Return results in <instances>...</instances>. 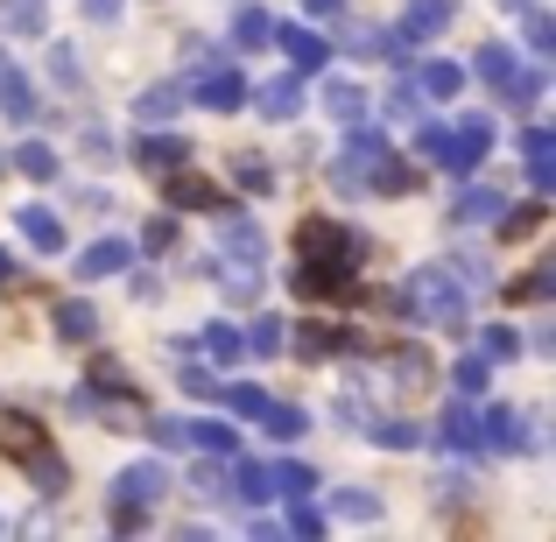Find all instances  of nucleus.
I'll return each mask as SVG.
<instances>
[{"mask_svg":"<svg viewBox=\"0 0 556 542\" xmlns=\"http://www.w3.org/2000/svg\"><path fill=\"white\" fill-rule=\"evenodd\" d=\"M268 42H282V50H289V64H296V71H317V64H325V36H317V28H303V22H275V36Z\"/></svg>","mask_w":556,"mask_h":542,"instance_id":"obj_11","label":"nucleus"},{"mask_svg":"<svg viewBox=\"0 0 556 542\" xmlns=\"http://www.w3.org/2000/svg\"><path fill=\"white\" fill-rule=\"evenodd\" d=\"M85 14L92 22H121V0H85Z\"/></svg>","mask_w":556,"mask_h":542,"instance_id":"obj_60","label":"nucleus"},{"mask_svg":"<svg viewBox=\"0 0 556 542\" xmlns=\"http://www.w3.org/2000/svg\"><path fill=\"white\" fill-rule=\"evenodd\" d=\"M303 14H345V0H303Z\"/></svg>","mask_w":556,"mask_h":542,"instance_id":"obj_61","label":"nucleus"},{"mask_svg":"<svg viewBox=\"0 0 556 542\" xmlns=\"http://www.w3.org/2000/svg\"><path fill=\"white\" fill-rule=\"evenodd\" d=\"M92 388H106L113 402H121V394H135V388H127V366H121V360H99V366H92Z\"/></svg>","mask_w":556,"mask_h":542,"instance_id":"obj_49","label":"nucleus"},{"mask_svg":"<svg viewBox=\"0 0 556 542\" xmlns=\"http://www.w3.org/2000/svg\"><path fill=\"white\" fill-rule=\"evenodd\" d=\"M226 501H240V507H261V501H275V493H268V465H247V458H232V472H226Z\"/></svg>","mask_w":556,"mask_h":542,"instance_id":"obj_17","label":"nucleus"},{"mask_svg":"<svg viewBox=\"0 0 556 542\" xmlns=\"http://www.w3.org/2000/svg\"><path fill=\"white\" fill-rule=\"evenodd\" d=\"M493 226H501V240H529V232L543 226V204H515V212H501Z\"/></svg>","mask_w":556,"mask_h":542,"instance_id":"obj_44","label":"nucleus"},{"mask_svg":"<svg viewBox=\"0 0 556 542\" xmlns=\"http://www.w3.org/2000/svg\"><path fill=\"white\" fill-rule=\"evenodd\" d=\"M212 212H218V204H212ZM218 247H226L232 261H261V254H268L261 226H254V218H240V212H218Z\"/></svg>","mask_w":556,"mask_h":542,"instance_id":"obj_10","label":"nucleus"},{"mask_svg":"<svg viewBox=\"0 0 556 542\" xmlns=\"http://www.w3.org/2000/svg\"><path fill=\"white\" fill-rule=\"evenodd\" d=\"M0 113H8L14 127H28V121L42 113V106H36V85H28L14 64H0Z\"/></svg>","mask_w":556,"mask_h":542,"instance_id":"obj_15","label":"nucleus"},{"mask_svg":"<svg viewBox=\"0 0 556 542\" xmlns=\"http://www.w3.org/2000/svg\"><path fill=\"white\" fill-rule=\"evenodd\" d=\"M501 8H515V14H521V8H529V0H501Z\"/></svg>","mask_w":556,"mask_h":542,"instance_id":"obj_63","label":"nucleus"},{"mask_svg":"<svg viewBox=\"0 0 556 542\" xmlns=\"http://www.w3.org/2000/svg\"><path fill=\"white\" fill-rule=\"evenodd\" d=\"M177 106H184V85H177V78L149 85V92L135 99V113H141V121H149V127H155V121H169V113H177Z\"/></svg>","mask_w":556,"mask_h":542,"instance_id":"obj_30","label":"nucleus"},{"mask_svg":"<svg viewBox=\"0 0 556 542\" xmlns=\"http://www.w3.org/2000/svg\"><path fill=\"white\" fill-rule=\"evenodd\" d=\"M22 465H28V479H36L42 493H64V487H71V465L50 458V451H22Z\"/></svg>","mask_w":556,"mask_h":542,"instance_id":"obj_31","label":"nucleus"},{"mask_svg":"<svg viewBox=\"0 0 556 542\" xmlns=\"http://www.w3.org/2000/svg\"><path fill=\"white\" fill-rule=\"evenodd\" d=\"M141 240H149L155 254H163V247H177V218H169V212H155V218H149V232H141Z\"/></svg>","mask_w":556,"mask_h":542,"instance_id":"obj_54","label":"nucleus"},{"mask_svg":"<svg viewBox=\"0 0 556 542\" xmlns=\"http://www.w3.org/2000/svg\"><path fill=\"white\" fill-rule=\"evenodd\" d=\"M486 141H493V121H465L458 135H444V155H437V163H444L451 177H472L479 155H486Z\"/></svg>","mask_w":556,"mask_h":542,"instance_id":"obj_7","label":"nucleus"},{"mask_svg":"<svg viewBox=\"0 0 556 542\" xmlns=\"http://www.w3.org/2000/svg\"><path fill=\"white\" fill-rule=\"evenodd\" d=\"M268 36H275L268 8H240V14H232V50H268Z\"/></svg>","mask_w":556,"mask_h":542,"instance_id":"obj_25","label":"nucleus"},{"mask_svg":"<svg viewBox=\"0 0 556 542\" xmlns=\"http://www.w3.org/2000/svg\"><path fill=\"white\" fill-rule=\"evenodd\" d=\"M254 106L268 113V121H296V113H303V85L282 71V78H268V85L254 92Z\"/></svg>","mask_w":556,"mask_h":542,"instance_id":"obj_18","label":"nucleus"},{"mask_svg":"<svg viewBox=\"0 0 556 542\" xmlns=\"http://www.w3.org/2000/svg\"><path fill=\"white\" fill-rule=\"evenodd\" d=\"M543 92H549V78H543V71H515V78L501 85V99H507V106H535Z\"/></svg>","mask_w":556,"mask_h":542,"instance_id":"obj_41","label":"nucleus"},{"mask_svg":"<svg viewBox=\"0 0 556 542\" xmlns=\"http://www.w3.org/2000/svg\"><path fill=\"white\" fill-rule=\"evenodd\" d=\"M521 14H529V50H535V56H549V50H556V22H549L543 8H521Z\"/></svg>","mask_w":556,"mask_h":542,"instance_id":"obj_48","label":"nucleus"},{"mask_svg":"<svg viewBox=\"0 0 556 542\" xmlns=\"http://www.w3.org/2000/svg\"><path fill=\"white\" fill-rule=\"evenodd\" d=\"M212 388H218V380L204 374V366H184V394H198V402H212Z\"/></svg>","mask_w":556,"mask_h":542,"instance_id":"obj_57","label":"nucleus"},{"mask_svg":"<svg viewBox=\"0 0 556 542\" xmlns=\"http://www.w3.org/2000/svg\"><path fill=\"white\" fill-rule=\"evenodd\" d=\"M0 282H14V254H8V247H0Z\"/></svg>","mask_w":556,"mask_h":542,"instance_id":"obj_62","label":"nucleus"},{"mask_svg":"<svg viewBox=\"0 0 556 542\" xmlns=\"http://www.w3.org/2000/svg\"><path fill=\"white\" fill-rule=\"evenodd\" d=\"M135 163L149 169V177H169V169L190 163V141H184V135H149V141L135 149Z\"/></svg>","mask_w":556,"mask_h":542,"instance_id":"obj_14","label":"nucleus"},{"mask_svg":"<svg viewBox=\"0 0 556 542\" xmlns=\"http://www.w3.org/2000/svg\"><path fill=\"white\" fill-rule=\"evenodd\" d=\"M388 155V135H374V127H359L353 121V141H345V155L331 163V184L353 198V190H367V177H374V163Z\"/></svg>","mask_w":556,"mask_h":542,"instance_id":"obj_4","label":"nucleus"},{"mask_svg":"<svg viewBox=\"0 0 556 542\" xmlns=\"http://www.w3.org/2000/svg\"><path fill=\"white\" fill-rule=\"evenodd\" d=\"M501 212H507V198H501V190H465V198L451 204V218H458V226H493Z\"/></svg>","mask_w":556,"mask_h":542,"instance_id":"obj_26","label":"nucleus"},{"mask_svg":"<svg viewBox=\"0 0 556 542\" xmlns=\"http://www.w3.org/2000/svg\"><path fill=\"white\" fill-rule=\"evenodd\" d=\"M14 169H22V177H36V184H50V177H56V155H50V141H22Z\"/></svg>","mask_w":556,"mask_h":542,"instance_id":"obj_42","label":"nucleus"},{"mask_svg":"<svg viewBox=\"0 0 556 542\" xmlns=\"http://www.w3.org/2000/svg\"><path fill=\"white\" fill-rule=\"evenodd\" d=\"M240 339H247V353L275 360V353H282V339H289V325H282V317H254V325H247Z\"/></svg>","mask_w":556,"mask_h":542,"instance_id":"obj_34","label":"nucleus"},{"mask_svg":"<svg viewBox=\"0 0 556 542\" xmlns=\"http://www.w3.org/2000/svg\"><path fill=\"white\" fill-rule=\"evenodd\" d=\"M437 451H479V416H472V394H458V402L444 408V423H437Z\"/></svg>","mask_w":556,"mask_h":542,"instance_id":"obj_8","label":"nucleus"},{"mask_svg":"<svg viewBox=\"0 0 556 542\" xmlns=\"http://www.w3.org/2000/svg\"><path fill=\"white\" fill-rule=\"evenodd\" d=\"M204 353H212L218 366H232L247 353V339H240V325H226V317H218V325H204Z\"/></svg>","mask_w":556,"mask_h":542,"instance_id":"obj_36","label":"nucleus"},{"mask_svg":"<svg viewBox=\"0 0 556 542\" xmlns=\"http://www.w3.org/2000/svg\"><path fill=\"white\" fill-rule=\"evenodd\" d=\"M127 261H135V247H127V240H113V232H106V240H92V247L78 254V275H85V282H106V275H121Z\"/></svg>","mask_w":556,"mask_h":542,"instance_id":"obj_13","label":"nucleus"},{"mask_svg":"<svg viewBox=\"0 0 556 542\" xmlns=\"http://www.w3.org/2000/svg\"><path fill=\"white\" fill-rule=\"evenodd\" d=\"M289 535H325V507L303 493V501H289Z\"/></svg>","mask_w":556,"mask_h":542,"instance_id":"obj_46","label":"nucleus"},{"mask_svg":"<svg viewBox=\"0 0 556 542\" xmlns=\"http://www.w3.org/2000/svg\"><path fill=\"white\" fill-rule=\"evenodd\" d=\"M458 85H465L458 64H422V71H416V92H422V99H458Z\"/></svg>","mask_w":556,"mask_h":542,"instance_id":"obj_32","label":"nucleus"},{"mask_svg":"<svg viewBox=\"0 0 556 542\" xmlns=\"http://www.w3.org/2000/svg\"><path fill=\"white\" fill-rule=\"evenodd\" d=\"M479 437H486L493 451H521V423L507 416V408H486V416H479Z\"/></svg>","mask_w":556,"mask_h":542,"instance_id":"obj_37","label":"nucleus"},{"mask_svg":"<svg viewBox=\"0 0 556 542\" xmlns=\"http://www.w3.org/2000/svg\"><path fill=\"white\" fill-rule=\"evenodd\" d=\"M184 92L198 99L204 113H232V106H240V99H247V78H240V71H232V64H218V71H198V78H190Z\"/></svg>","mask_w":556,"mask_h":542,"instance_id":"obj_6","label":"nucleus"},{"mask_svg":"<svg viewBox=\"0 0 556 542\" xmlns=\"http://www.w3.org/2000/svg\"><path fill=\"white\" fill-rule=\"evenodd\" d=\"M451 14H458L451 0H408V8H402V36L408 42H430V36H444V28H451Z\"/></svg>","mask_w":556,"mask_h":542,"instance_id":"obj_12","label":"nucleus"},{"mask_svg":"<svg viewBox=\"0 0 556 542\" xmlns=\"http://www.w3.org/2000/svg\"><path fill=\"white\" fill-rule=\"evenodd\" d=\"M444 268L458 275L465 289H486V282H493V261H486V254H458V261H444Z\"/></svg>","mask_w":556,"mask_h":542,"instance_id":"obj_47","label":"nucleus"},{"mask_svg":"<svg viewBox=\"0 0 556 542\" xmlns=\"http://www.w3.org/2000/svg\"><path fill=\"white\" fill-rule=\"evenodd\" d=\"M345 275H353V268H331V261H303V268H296V289H303V297H339Z\"/></svg>","mask_w":556,"mask_h":542,"instance_id":"obj_29","label":"nucleus"},{"mask_svg":"<svg viewBox=\"0 0 556 542\" xmlns=\"http://www.w3.org/2000/svg\"><path fill=\"white\" fill-rule=\"evenodd\" d=\"M331 515H339V521H359V529H374L388 507H380L374 487H339V493H331Z\"/></svg>","mask_w":556,"mask_h":542,"instance_id":"obj_20","label":"nucleus"},{"mask_svg":"<svg viewBox=\"0 0 556 542\" xmlns=\"http://www.w3.org/2000/svg\"><path fill=\"white\" fill-rule=\"evenodd\" d=\"M226 275V297L232 303H254L261 297V261H232V268H218Z\"/></svg>","mask_w":556,"mask_h":542,"instance_id":"obj_39","label":"nucleus"},{"mask_svg":"<svg viewBox=\"0 0 556 542\" xmlns=\"http://www.w3.org/2000/svg\"><path fill=\"white\" fill-rule=\"evenodd\" d=\"M317 106H325L331 121H345V127H353V121H367V92H359L353 78H331V85H325V99H317Z\"/></svg>","mask_w":556,"mask_h":542,"instance_id":"obj_21","label":"nucleus"},{"mask_svg":"<svg viewBox=\"0 0 556 542\" xmlns=\"http://www.w3.org/2000/svg\"><path fill=\"white\" fill-rule=\"evenodd\" d=\"M289 345V353H296V360H331V353H339V345H345V331H331V325H296V339H282Z\"/></svg>","mask_w":556,"mask_h":542,"instance_id":"obj_22","label":"nucleus"},{"mask_svg":"<svg viewBox=\"0 0 556 542\" xmlns=\"http://www.w3.org/2000/svg\"><path fill=\"white\" fill-rule=\"evenodd\" d=\"M14 226H22V240L36 247V254H64V218H56L50 204H22Z\"/></svg>","mask_w":556,"mask_h":542,"instance_id":"obj_9","label":"nucleus"},{"mask_svg":"<svg viewBox=\"0 0 556 542\" xmlns=\"http://www.w3.org/2000/svg\"><path fill=\"white\" fill-rule=\"evenodd\" d=\"M303 261H331V268H353L359 254H367V240H359L353 226H339V218H311V226L296 232Z\"/></svg>","mask_w":556,"mask_h":542,"instance_id":"obj_3","label":"nucleus"},{"mask_svg":"<svg viewBox=\"0 0 556 542\" xmlns=\"http://www.w3.org/2000/svg\"><path fill=\"white\" fill-rule=\"evenodd\" d=\"M367 190H380V198H408V190H416V169H408L402 163V155H380V163H374V177H367Z\"/></svg>","mask_w":556,"mask_h":542,"instance_id":"obj_27","label":"nucleus"},{"mask_svg":"<svg viewBox=\"0 0 556 542\" xmlns=\"http://www.w3.org/2000/svg\"><path fill=\"white\" fill-rule=\"evenodd\" d=\"M261 423H268V437H303V430H311V416L289 408V402H268V408H261Z\"/></svg>","mask_w":556,"mask_h":542,"instance_id":"obj_43","label":"nucleus"},{"mask_svg":"<svg viewBox=\"0 0 556 542\" xmlns=\"http://www.w3.org/2000/svg\"><path fill=\"white\" fill-rule=\"evenodd\" d=\"M268 493H282V501H303V493H317V472L303 458H282L268 465Z\"/></svg>","mask_w":556,"mask_h":542,"instance_id":"obj_24","label":"nucleus"},{"mask_svg":"<svg viewBox=\"0 0 556 542\" xmlns=\"http://www.w3.org/2000/svg\"><path fill=\"white\" fill-rule=\"evenodd\" d=\"M8 451H14V458L36 451V423H28V416H8Z\"/></svg>","mask_w":556,"mask_h":542,"instance_id":"obj_56","label":"nucleus"},{"mask_svg":"<svg viewBox=\"0 0 556 542\" xmlns=\"http://www.w3.org/2000/svg\"><path fill=\"white\" fill-rule=\"evenodd\" d=\"M521 297H535V303H543V297H556V268H535L529 282H521Z\"/></svg>","mask_w":556,"mask_h":542,"instance_id":"obj_58","label":"nucleus"},{"mask_svg":"<svg viewBox=\"0 0 556 542\" xmlns=\"http://www.w3.org/2000/svg\"><path fill=\"white\" fill-rule=\"evenodd\" d=\"M388 380L422 388V380H430V353H416V345H394V353H388Z\"/></svg>","mask_w":556,"mask_h":542,"instance_id":"obj_33","label":"nucleus"},{"mask_svg":"<svg viewBox=\"0 0 556 542\" xmlns=\"http://www.w3.org/2000/svg\"><path fill=\"white\" fill-rule=\"evenodd\" d=\"M479 353H486V360H521V331H515V325H486Z\"/></svg>","mask_w":556,"mask_h":542,"instance_id":"obj_45","label":"nucleus"},{"mask_svg":"<svg viewBox=\"0 0 556 542\" xmlns=\"http://www.w3.org/2000/svg\"><path fill=\"white\" fill-rule=\"evenodd\" d=\"M416 149H422V155H430V163H437V155H444V127L430 121V127H422V135H416Z\"/></svg>","mask_w":556,"mask_h":542,"instance_id":"obj_59","label":"nucleus"},{"mask_svg":"<svg viewBox=\"0 0 556 542\" xmlns=\"http://www.w3.org/2000/svg\"><path fill=\"white\" fill-rule=\"evenodd\" d=\"M451 388H458V394H479V388H486V360H458V366H451Z\"/></svg>","mask_w":556,"mask_h":542,"instance_id":"obj_51","label":"nucleus"},{"mask_svg":"<svg viewBox=\"0 0 556 542\" xmlns=\"http://www.w3.org/2000/svg\"><path fill=\"white\" fill-rule=\"evenodd\" d=\"M212 402H226L232 416H261V408H268V394H261L254 380H226V388H212Z\"/></svg>","mask_w":556,"mask_h":542,"instance_id":"obj_35","label":"nucleus"},{"mask_svg":"<svg viewBox=\"0 0 556 542\" xmlns=\"http://www.w3.org/2000/svg\"><path fill=\"white\" fill-rule=\"evenodd\" d=\"M345 50H353V56H388V28H353Z\"/></svg>","mask_w":556,"mask_h":542,"instance_id":"obj_52","label":"nucleus"},{"mask_svg":"<svg viewBox=\"0 0 556 542\" xmlns=\"http://www.w3.org/2000/svg\"><path fill=\"white\" fill-rule=\"evenodd\" d=\"M218 190L204 177H184V169H169V212H212Z\"/></svg>","mask_w":556,"mask_h":542,"instance_id":"obj_23","label":"nucleus"},{"mask_svg":"<svg viewBox=\"0 0 556 542\" xmlns=\"http://www.w3.org/2000/svg\"><path fill=\"white\" fill-rule=\"evenodd\" d=\"M472 71H479V78L493 85V92H501V85H507V78H515V71H521V56L507 50V42H486V50L472 56Z\"/></svg>","mask_w":556,"mask_h":542,"instance_id":"obj_28","label":"nucleus"},{"mask_svg":"<svg viewBox=\"0 0 556 542\" xmlns=\"http://www.w3.org/2000/svg\"><path fill=\"white\" fill-rule=\"evenodd\" d=\"M50 71H56L64 85H78V78H85V71H78V56H71V42H50Z\"/></svg>","mask_w":556,"mask_h":542,"instance_id":"obj_55","label":"nucleus"},{"mask_svg":"<svg viewBox=\"0 0 556 542\" xmlns=\"http://www.w3.org/2000/svg\"><path fill=\"white\" fill-rule=\"evenodd\" d=\"M232 184H240L247 198H275V169L261 163V155H240V163H232Z\"/></svg>","mask_w":556,"mask_h":542,"instance_id":"obj_38","label":"nucleus"},{"mask_svg":"<svg viewBox=\"0 0 556 542\" xmlns=\"http://www.w3.org/2000/svg\"><path fill=\"white\" fill-rule=\"evenodd\" d=\"M50 325H56V339H64V345H85V339L99 331V311H92L85 297H64V303L50 311Z\"/></svg>","mask_w":556,"mask_h":542,"instance_id":"obj_16","label":"nucleus"},{"mask_svg":"<svg viewBox=\"0 0 556 542\" xmlns=\"http://www.w3.org/2000/svg\"><path fill=\"white\" fill-rule=\"evenodd\" d=\"M0 163H8V155H0Z\"/></svg>","mask_w":556,"mask_h":542,"instance_id":"obj_64","label":"nucleus"},{"mask_svg":"<svg viewBox=\"0 0 556 542\" xmlns=\"http://www.w3.org/2000/svg\"><path fill=\"white\" fill-rule=\"evenodd\" d=\"M374 444H380V451H416V444H422V423H408V416L374 423Z\"/></svg>","mask_w":556,"mask_h":542,"instance_id":"obj_40","label":"nucleus"},{"mask_svg":"<svg viewBox=\"0 0 556 542\" xmlns=\"http://www.w3.org/2000/svg\"><path fill=\"white\" fill-rule=\"evenodd\" d=\"M0 22H8V28H42V8H36V0H8Z\"/></svg>","mask_w":556,"mask_h":542,"instance_id":"obj_53","label":"nucleus"},{"mask_svg":"<svg viewBox=\"0 0 556 542\" xmlns=\"http://www.w3.org/2000/svg\"><path fill=\"white\" fill-rule=\"evenodd\" d=\"M465 297H472V289H465L451 268H416V275H408V289H402L408 311H416L422 325H444V331L465 325Z\"/></svg>","mask_w":556,"mask_h":542,"instance_id":"obj_1","label":"nucleus"},{"mask_svg":"<svg viewBox=\"0 0 556 542\" xmlns=\"http://www.w3.org/2000/svg\"><path fill=\"white\" fill-rule=\"evenodd\" d=\"M416 113H422V92L416 85H394L388 92V121H416Z\"/></svg>","mask_w":556,"mask_h":542,"instance_id":"obj_50","label":"nucleus"},{"mask_svg":"<svg viewBox=\"0 0 556 542\" xmlns=\"http://www.w3.org/2000/svg\"><path fill=\"white\" fill-rule=\"evenodd\" d=\"M521 155H529V184L549 190L556 184V135L549 127H529V135H521Z\"/></svg>","mask_w":556,"mask_h":542,"instance_id":"obj_19","label":"nucleus"},{"mask_svg":"<svg viewBox=\"0 0 556 542\" xmlns=\"http://www.w3.org/2000/svg\"><path fill=\"white\" fill-rule=\"evenodd\" d=\"M163 493H169V465L163 458H135V465H121V472H113V493H106V501L127 507V515H149Z\"/></svg>","mask_w":556,"mask_h":542,"instance_id":"obj_2","label":"nucleus"},{"mask_svg":"<svg viewBox=\"0 0 556 542\" xmlns=\"http://www.w3.org/2000/svg\"><path fill=\"white\" fill-rule=\"evenodd\" d=\"M155 444H190V451H218V458H232V451H240V437H232L226 423H184V416H163V423H155Z\"/></svg>","mask_w":556,"mask_h":542,"instance_id":"obj_5","label":"nucleus"}]
</instances>
